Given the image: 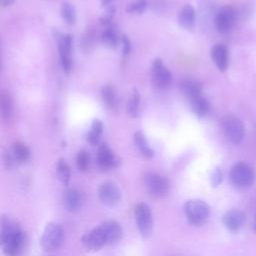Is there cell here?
Instances as JSON below:
<instances>
[{
  "mask_svg": "<svg viewBox=\"0 0 256 256\" xmlns=\"http://www.w3.org/2000/svg\"><path fill=\"white\" fill-rule=\"evenodd\" d=\"M1 244L3 251L7 256H15L22 244V232L15 222L2 219L1 225Z\"/></svg>",
  "mask_w": 256,
  "mask_h": 256,
  "instance_id": "cell-1",
  "label": "cell"
},
{
  "mask_svg": "<svg viewBox=\"0 0 256 256\" xmlns=\"http://www.w3.org/2000/svg\"><path fill=\"white\" fill-rule=\"evenodd\" d=\"M185 215L190 224L194 226L203 225L210 215L209 205L199 199H192L184 205Z\"/></svg>",
  "mask_w": 256,
  "mask_h": 256,
  "instance_id": "cell-2",
  "label": "cell"
},
{
  "mask_svg": "<svg viewBox=\"0 0 256 256\" xmlns=\"http://www.w3.org/2000/svg\"><path fill=\"white\" fill-rule=\"evenodd\" d=\"M231 183L239 188L249 187L254 183L255 172L253 168L245 162L235 163L229 172Z\"/></svg>",
  "mask_w": 256,
  "mask_h": 256,
  "instance_id": "cell-3",
  "label": "cell"
},
{
  "mask_svg": "<svg viewBox=\"0 0 256 256\" xmlns=\"http://www.w3.org/2000/svg\"><path fill=\"white\" fill-rule=\"evenodd\" d=\"M221 127L224 135L230 142L238 144L242 141L245 134V128L243 122L236 115H224L221 119Z\"/></svg>",
  "mask_w": 256,
  "mask_h": 256,
  "instance_id": "cell-4",
  "label": "cell"
},
{
  "mask_svg": "<svg viewBox=\"0 0 256 256\" xmlns=\"http://www.w3.org/2000/svg\"><path fill=\"white\" fill-rule=\"evenodd\" d=\"M135 221L140 234L143 237L151 235L153 230V216L151 209L145 202H139L134 207Z\"/></svg>",
  "mask_w": 256,
  "mask_h": 256,
  "instance_id": "cell-5",
  "label": "cell"
},
{
  "mask_svg": "<svg viewBox=\"0 0 256 256\" xmlns=\"http://www.w3.org/2000/svg\"><path fill=\"white\" fill-rule=\"evenodd\" d=\"M63 241V229L60 224L50 222L46 225L40 239L41 246L46 251H54L60 247Z\"/></svg>",
  "mask_w": 256,
  "mask_h": 256,
  "instance_id": "cell-6",
  "label": "cell"
},
{
  "mask_svg": "<svg viewBox=\"0 0 256 256\" xmlns=\"http://www.w3.org/2000/svg\"><path fill=\"white\" fill-rule=\"evenodd\" d=\"M143 184L147 192L156 198L165 196L169 190L168 180L160 174L148 172L143 177Z\"/></svg>",
  "mask_w": 256,
  "mask_h": 256,
  "instance_id": "cell-7",
  "label": "cell"
},
{
  "mask_svg": "<svg viewBox=\"0 0 256 256\" xmlns=\"http://www.w3.org/2000/svg\"><path fill=\"white\" fill-rule=\"evenodd\" d=\"M151 77L153 84L159 89H166L172 83V75L161 59H155L152 64Z\"/></svg>",
  "mask_w": 256,
  "mask_h": 256,
  "instance_id": "cell-8",
  "label": "cell"
},
{
  "mask_svg": "<svg viewBox=\"0 0 256 256\" xmlns=\"http://www.w3.org/2000/svg\"><path fill=\"white\" fill-rule=\"evenodd\" d=\"M236 12L231 6H223L215 16V27L220 33H227L235 23Z\"/></svg>",
  "mask_w": 256,
  "mask_h": 256,
  "instance_id": "cell-9",
  "label": "cell"
},
{
  "mask_svg": "<svg viewBox=\"0 0 256 256\" xmlns=\"http://www.w3.org/2000/svg\"><path fill=\"white\" fill-rule=\"evenodd\" d=\"M98 196L101 202L107 206H115L121 199V191L116 184L104 182L98 189Z\"/></svg>",
  "mask_w": 256,
  "mask_h": 256,
  "instance_id": "cell-10",
  "label": "cell"
},
{
  "mask_svg": "<svg viewBox=\"0 0 256 256\" xmlns=\"http://www.w3.org/2000/svg\"><path fill=\"white\" fill-rule=\"evenodd\" d=\"M82 244L88 249L92 251H96L107 245L106 238L100 228V226H97L90 231L86 232L82 236Z\"/></svg>",
  "mask_w": 256,
  "mask_h": 256,
  "instance_id": "cell-11",
  "label": "cell"
},
{
  "mask_svg": "<svg viewBox=\"0 0 256 256\" xmlns=\"http://www.w3.org/2000/svg\"><path fill=\"white\" fill-rule=\"evenodd\" d=\"M71 47L72 37L69 34L62 35L58 40V49L61 65L64 71L69 72L71 69Z\"/></svg>",
  "mask_w": 256,
  "mask_h": 256,
  "instance_id": "cell-12",
  "label": "cell"
},
{
  "mask_svg": "<svg viewBox=\"0 0 256 256\" xmlns=\"http://www.w3.org/2000/svg\"><path fill=\"white\" fill-rule=\"evenodd\" d=\"M99 226L106 238L107 244H113L119 241L123 236V229L117 221L108 220L101 223Z\"/></svg>",
  "mask_w": 256,
  "mask_h": 256,
  "instance_id": "cell-13",
  "label": "cell"
},
{
  "mask_svg": "<svg viewBox=\"0 0 256 256\" xmlns=\"http://www.w3.org/2000/svg\"><path fill=\"white\" fill-rule=\"evenodd\" d=\"M244 220H245L244 213L241 210L236 208L228 210L222 217V222L224 226L232 232L238 231L243 225Z\"/></svg>",
  "mask_w": 256,
  "mask_h": 256,
  "instance_id": "cell-14",
  "label": "cell"
},
{
  "mask_svg": "<svg viewBox=\"0 0 256 256\" xmlns=\"http://www.w3.org/2000/svg\"><path fill=\"white\" fill-rule=\"evenodd\" d=\"M98 165L102 170H108L117 165V160L106 144H101L97 152Z\"/></svg>",
  "mask_w": 256,
  "mask_h": 256,
  "instance_id": "cell-15",
  "label": "cell"
},
{
  "mask_svg": "<svg viewBox=\"0 0 256 256\" xmlns=\"http://www.w3.org/2000/svg\"><path fill=\"white\" fill-rule=\"evenodd\" d=\"M211 57L220 71H225L228 67V49L224 44H215L211 49Z\"/></svg>",
  "mask_w": 256,
  "mask_h": 256,
  "instance_id": "cell-16",
  "label": "cell"
},
{
  "mask_svg": "<svg viewBox=\"0 0 256 256\" xmlns=\"http://www.w3.org/2000/svg\"><path fill=\"white\" fill-rule=\"evenodd\" d=\"M1 99V115L6 124H11L14 120V106L10 94L3 91L0 96Z\"/></svg>",
  "mask_w": 256,
  "mask_h": 256,
  "instance_id": "cell-17",
  "label": "cell"
},
{
  "mask_svg": "<svg viewBox=\"0 0 256 256\" xmlns=\"http://www.w3.org/2000/svg\"><path fill=\"white\" fill-rule=\"evenodd\" d=\"M195 9L192 5L186 4L182 7V9L179 12L178 15V22L180 26H182L185 29L191 30L195 25Z\"/></svg>",
  "mask_w": 256,
  "mask_h": 256,
  "instance_id": "cell-18",
  "label": "cell"
},
{
  "mask_svg": "<svg viewBox=\"0 0 256 256\" xmlns=\"http://www.w3.org/2000/svg\"><path fill=\"white\" fill-rule=\"evenodd\" d=\"M82 195L77 189L71 188L66 191L64 196V203L67 210H69L70 212L78 211L82 206Z\"/></svg>",
  "mask_w": 256,
  "mask_h": 256,
  "instance_id": "cell-19",
  "label": "cell"
},
{
  "mask_svg": "<svg viewBox=\"0 0 256 256\" xmlns=\"http://www.w3.org/2000/svg\"><path fill=\"white\" fill-rule=\"evenodd\" d=\"M180 89L189 100H192L202 95V87L200 83L193 79L182 80L180 82Z\"/></svg>",
  "mask_w": 256,
  "mask_h": 256,
  "instance_id": "cell-20",
  "label": "cell"
},
{
  "mask_svg": "<svg viewBox=\"0 0 256 256\" xmlns=\"http://www.w3.org/2000/svg\"><path fill=\"white\" fill-rule=\"evenodd\" d=\"M190 104H191V110L198 117H204L209 112V109H210L209 103L206 100V98L203 97L202 95L190 100Z\"/></svg>",
  "mask_w": 256,
  "mask_h": 256,
  "instance_id": "cell-21",
  "label": "cell"
},
{
  "mask_svg": "<svg viewBox=\"0 0 256 256\" xmlns=\"http://www.w3.org/2000/svg\"><path fill=\"white\" fill-rule=\"evenodd\" d=\"M119 40L120 38L118 36L117 30L113 25L106 28L102 33V42L111 49H115L118 47Z\"/></svg>",
  "mask_w": 256,
  "mask_h": 256,
  "instance_id": "cell-22",
  "label": "cell"
},
{
  "mask_svg": "<svg viewBox=\"0 0 256 256\" xmlns=\"http://www.w3.org/2000/svg\"><path fill=\"white\" fill-rule=\"evenodd\" d=\"M102 98L110 109H117L119 105V100L117 94L111 85H106L102 89Z\"/></svg>",
  "mask_w": 256,
  "mask_h": 256,
  "instance_id": "cell-23",
  "label": "cell"
},
{
  "mask_svg": "<svg viewBox=\"0 0 256 256\" xmlns=\"http://www.w3.org/2000/svg\"><path fill=\"white\" fill-rule=\"evenodd\" d=\"M134 143L135 145L138 147L140 153L147 158H151L154 155L153 150L150 148V146L148 145L144 135L142 134L141 131H137L134 134Z\"/></svg>",
  "mask_w": 256,
  "mask_h": 256,
  "instance_id": "cell-24",
  "label": "cell"
},
{
  "mask_svg": "<svg viewBox=\"0 0 256 256\" xmlns=\"http://www.w3.org/2000/svg\"><path fill=\"white\" fill-rule=\"evenodd\" d=\"M13 156L14 159L19 163L26 162L29 159L30 150L23 142H15L13 145Z\"/></svg>",
  "mask_w": 256,
  "mask_h": 256,
  "instance_id": "cell-25",
  "label": "cell"
},
{
  "mask_svg": "<svg viewBox=\"0 0 256 256\" xmlns=\"http://www.w3.org/2000/svg\"><path fill=\"white\" fill-rule=\"evenodd\" d=\"M103 132V124L100 120L95 119L92 123L91 129L87 134V141L91 144V145H96L99 143L100 137L102 135Z\"/></svg>",
  "mask_w": 256,
  "mask_h": 256,
  "instance_id": "cell-26",
  "label": "cell"
},
{
  "mask_svg": "<svg viewBox=\"0 0 256 256\" xmlns=\"http://www.w3.org/2000/svg\"><path fill=\"white\" fill-rule=\"evenodd\" d=\"M61 16L68 24H74L76 21V11L74 6L69 2H63L61 5Z\"/></svg>",
  "mask_w": 256,
  "mask_h": 256,
  "instance_id": "cell-27",
  "label": "cell"
},
{
  "mask_svg": "<svg viewBox=\"0 0 256 256\" xmlns=\"http://www.w3.org/2000/svg\"><path fill=\"white\" fill-rule=\"evenodd\" d=\"M57 174L63 184L67 185L69 183L70 168L64 159H59V161L57 162Z\"/></svg>",
  "mask_w": 256,
  "mask_h": 256,
  "instance_id": "cell-28",
  "label": "cell"
},
{
  "mask_svg": "<svg viewBox=\"0 0 256 256\" xmlns=\"http://www.w3.org/2000/svg\"><path fill=\"white\" fill-rule=\"evenodd\" d=\"M146 5V0H129L126 5V12L130 14H140L145 10Z\"/></svg>",
  "mask_w": 256,
  "mask_h": 256,
  "instance_id": "cell-29",
  "label": "cell"
},
{
  "mask_svg": "<svg viewBox=\"0 0 256 256\" xmlns=\"http://www.w3.org/2000/svg\"><path fill=\"white\" fill-rule=\"evenodd\" d=\"M139 104H140V95L138 91H134L131 95L128 103H127V112L132 117H136L138 115L139 110Z\"/></svg>",
  "mask_w": 256,
  "mask_h": 256,
  "instance_id": "cell-30",
  "label": "cell"
},
{
  "mask_svg": "<svg viewBox=\"0 0 256 256\" xmlns=\"http://www.w3.org/2000/svg\"><path fill=\"white\" fill-rule=\"evenodd\" d=\"M76 164H77V168L82 171L85 172L88 170L89 168V155L86 151L82 150L78 153L77 158H76Z\"/></svg>",
  "mask_w": 256,
  "mask_h": 256,
  "instance_id": "cell-31",
  "label": "cell"
},
{
  "mask_svg": "<svg viewBox=\"0 0 256 256\" xmlns=\"http://www.w3.org/2000/svg\"><path fill=\"white\" fill-rule=\"evenodd\" d=\"M115 15V7L114 6H109L106 11L104 12V14L100 17V23L102 25H108L111 20L113 19Z\"/></svg>",
  "mask_w": 256,
  "mask_h": 256,
  "instance_id": "cell-32",
  "label": "cell"
},
{
  "mask_svg": "<svg viewBox=\"0 0 256 256\" xmlns=\"http://www.w3.org/2000/svg\"><path fill=\"white\" fill-rule=\"evenodd\" d=\"M222 172L219 168H216L211 174V183L213 186H218L222 181Z\"/></svg>",
  "mask_w": 256,
  "mask_h": 256,
  "instance_id": "cell-33",
  "label": "cell"
},
{
  "mask_svg": "<svg viewBox=\"0 0 256 256\" xmlns=\"http://www.w3.org/2000/svg\"><path fill=\"white\" fill-rule=\"evenodd\" d=\"M121 42L123 44V55L126 56L129 54L130 50H131V43H130V40L127 36L125 35H122L121 37Z\"/></svg>",
  "mask_w": 256,
  "mask_h": 256,
  "instance_id": "cell-34",
  "label": "cell"
},
{
  "mask_svg": "<svg viewBox=\"0 0 256 256\" xmlns=\"http://www.w3.org/2000/svg\"><path fill=\"white\" fill-rule=\"evenodd\" d=\"M0 2H1V6L2 7H8L11 4H13L14 0H0Z\"/></svg>",
  "mask_w": 256,
  "mask_h": 256,
  "instance_id": "cell-35",
  "label": "cell"
},
{
  "mask_svg": "<svg viewBox=\"0 0 256 256\" xmlns=\"http://www.w3.org/2000/svg\"><path fill=\"white\" fill-rule=\"evenodd\" d=\"M252 229L256 232V212H255V215H254V218L252 221Z\"/></svg>",
  "mask_w": 256,
  "mask_h": 256,
  "instance_id": "cell-36",
  "label": "cell"
},
{
  "mask_svg": "<svg viewBox=\"0 0 256 256\" xmlns=\"http://www.w3.org/2000/svg\"><path fill=\"white\" fill-rule=\"evenodd\" d=\"M111 1H112V0H101V5H102V6H107L108 4H110Z\"/></svg>",
  "mask_w": 256,
  "mask_h": 256,
  "instance_id": "cell-37",
  "label": "cell"
}]
</instances>
